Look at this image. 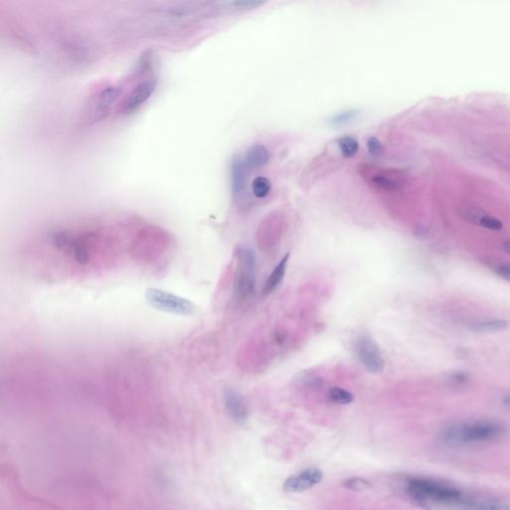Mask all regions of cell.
I'll use <instances>...</instances> for the list:
<instances>
[{"mask_svg": "<svg viewBox=\"0 0 510 510\" xmlns=\"http://www.w3.org/2000/svg\"><path fill=\"white\" fill-rule=\"evenodd\" d=\"M289 253L283 256L278 264L276 265L275 269L271 272V276L267 279L264 287H263L264 294H269L273 292L279 287L282 279L284 278L285 272H287V263L289 262Z\"/></svg>", "mask_w": 510, "mask_h": 510, "instance_id": "obj_15", "label": "cell"}, {"mask_svg": "<svg viewBox=\"0 0 510 510\" xmlns=\"http://www.w3.org/2000/svg\"><path fill=\"white\" fill-rule=\"evenodd\" d=\"M371 171V169H369ZM370 185L377 191L380 192H395L399 189L400 182L394 177L392 173L385 170H373L368 176Z\"/></svg>", "mask_w": 510, "mask_h": 510, "instance_id": "obj_13", "label": "cell"}, {"mask_svg": "<svg viewBox=\"0 0 510 510\" xmlns=\"http://www.w3.org/2000/svg\"><path fill=\"white\" fill-rule=\"evenodd\" d=\"M407 489L418 502L450 505L463 510L466 509L472 495L445 482L425 477H413L409 479Z\"/></svg>", "mask_w": 510, "mask_h": 510, "instance_id": "obj_2", "label": "cell"}, {"mask_svg": "<svg viewBox=\"0 0 510 510\" xmlns=\"http://www.w3.org/2000/svg\"><path fill=\"white\" fill-rule=\"evenodd\" d=\"M357 357L368 371L380 374L385 369V361L378 345L369 336L358 338L355 344Z\"/></svg>", "mask_w": 510, "mask_h": 510, "instance_id": "obj_7", "label": "cell"}, {"mask_svg": "<svg viewBox=\"0 0 510 510\" xmlns=\"http://www.w3.org/2000/svg\"><path fill=\"white\" fill-rule=\"evenodd\" d=\"M271 161V153L269 148L262 144H256L246 151L244 158V164L248 169H260L266 166Z\"/></svg>", "mask_w": 510, "mask_h": 510, "instance_id": "obj_14", "label": "cell"}, {"mask_svg": "<svg viewBox=\"0 0 510 510\" xmlns=\"http://www.w3.org/2000/svg\"><path fill=\"white\" fill-rule=\"evenodd\" d=\"M239 267L235 292L237 298L246 300L253 296L255 290L256 256L253 249L248 248L241 249Z\"/></svg>", "mask_w": 510, "mask_h": 510, "instance_id": "obj_5", "label": "cell"}, {"mask_svg": "<svg viewBox=\"0 0 510 510\" xmlns=\"http://www.w3.org/2000/svg\"><path fill=\"white\" fill-rule=\"evenodd\" d=\"M125 84L109 83L103 86L91 96L84 111V122L94 124L104 120L109 115L114 105L125 93Z\"/></svg>", "mask_w": 510, "mask_h": 510, "instance_id": "obj_3", "label": "cell"}, {"mask_svg": "<svg viewBox=\"0 0 510 510\" xmlns=\"http://www.w3.org/2000/svg\"><path fill=\"white\" fill-rule=\"evenodd\" d=\"M359 116V111L357 110H347V111L341 112L336 114L335 116L330 119V125L333 127H342V126L348 125L350 123L356 120Z\"/></svg>", "mask_w": 510, "mask_h": 510, "instance_id": "obj_19", "label": "cell"}, {"mask_svg": "<svg viewBox=\"0 0 510 510\" xmlns=\"http://www.w3.org/2000/svg\"><path fill=\"white\" fill-rule=\"evenodd\" d=\"M507 433V425L502 422L477 420L448 425L441 433V439L450 445H477L500 440Z\"/></svg>", "mask_w": 510, "mask_h": 510, "instance_id": "obj_1", "label": "cell"}, {"mask_svg": "<svg viewBox=\"0 0 510 510\" xmlns=\"http://www.w3.org/2000/svg\"><path fill=\"white\" fill-rule=\"evenodd\" d=\"M367 148L369 154L374 158H378L383 154L384 147L382 142L376 137H370L367 141Z\"/></svg>", "mask_w": 510, "mask_h": 510, "instance_id": "obj_22", "label": "cell"}, {"mask_svg": "<svg viewBox=\"0 0 510 510\" xmlns=\"http://www.w3.org/2000/svg\"><path fill=\"white\" fill-rule=\"evenodd\" d=\"M157 78L151 76L139 80L119 102L117 113L121 115H132L136 113L152 98L157 90Z\"/></svg>", "mask_w": 510, "mask_h": 510, "instance_id": "obj_6", "label": "cell"}, {"mask_svg": "<svg viewBox=\"0 0 510 510\" xmlns=\"http://www.w3.org/2000/svg\"><path fill=\"white\" fill-rule=\"evenodd\" d=\"M343 486L346 488L351 489V491H363L371 488L372 484L368 480L360 479V477H350V479H345Z\"/></svg>", "mask_w": 510, "mask_h": 510, "instance_id": "obj_21", "label": "cell"}, {"mask_svg": "<svg viewBox=\"0 0 510 510\" xmlns=\"http://www.w3.org/2000/svg\"><path fill=\"white\" fill-rule=\"evenodd\" d=\"M450 381L454 385H466L470 381V376L468 373L463 371L452 372L448 377Z\"/></svg>", "mask_w": 510, "mask_h": 510, "instance_id": "obj_24", "label": "cell"}, {"mask_svg": "<svg viewBox=\"0 0 510 510\" xmlns=\"http://www.w3.org/2000/svg\"><path fill=\"white\" fill-rule=\"evenodd\" d=\"M502 404L510 409V394L505 395L502 399Z\"/></svg>", "mask_w": 510, "mask_h": 510, "instance_id": "obj_25", "label": "cell"}, {"mask_svg": "<svg viewBox=\"0 0 510 510\" xmlns=\"http://www.w3.org/2000/svg\"><path fill=\"white\" fill-rule=\"evenodd\" d=\"M509 327V322L503 319L480 320L470 326V330L479 333L500 332Z\"/></svg>", "mask_w": 510, "mask_h": 510, "instance_id": "obj_16", "label": "cell"}, {"mask_svg": "<svg viewBox=\"0 0 510 510\" xmlns=\"http://www.w3.org/2000/svg\"><path fill=\"white\" fill-rule=\"evenodd\" d=\"M145 296L146 300L153 308L162 312L180 316H192L196 312V307L193 302L164 290L150 288L146 292Z\"/></svg>", "mask_w": 510, "mask_h": 510, "instance_id": "obj_4", "label": "cell"}, {"mask_svg": "<svg viewBox=\"0 0 510 510\" xmlns=\"http://www.w3.org/2000/svg\"><path fill=\"white\" fill-rule=\"evenodd\" d=\"M323 479V473L318 468H308L291 475L285 480L283 488L287 493H302L317 486Z\"/></svg>", "mask_w": 510, "mask_h": 510, "instance_id": "obj_8", "label": "cell"}, {"mask_svg": "<svg viewBox=\"0 0 510 510\" xmlns=\"http://www.w3.org/2000/svg\"><path fill=\"white\" fill-rule=\"evenodd\" d=\"M503 249H504L505 253L510 255V239L505 240V241L503 242Z\"/></svg>", "mask_w": 510, "mask_h": 510, "instance_id": "obj_26", "label": "cell"}, {"mask_svg": "<svg viewBox=\"0 0 510 510\" xmlns=\"http://www.w3.org/2000/svg\"><path fill=\"white\" fill-rule=\"evenodd\" d=\"M493 271L500 278L510 282V262H498L493 265Z\"/></svg>", "mask_w": 510, "mask_h": 510, "instance_id": "obj_23", "label": "cell"}, {"mask_svg": "<svg viewBox=\"0 0 510 510\" xmlns=\"http://www.w3.org/2000/svg\"><path fill=\"white\" fill-rule=\"evenodd\" d=\"M464 510H510L509 502L495 496L473 495Z\"/></svg>", "mask_w": 510, "mask_h": 510, "instance_id": "obj_12", "label": "cell"}, {"mask_svg": "<svg viewBox=\"0 0 510 510\" xmlns=\"http://www.w3.org/2000/svg\"><path fill=\"white\" fill-rule=\"evenodd\" d=\"M329 399L335 404L348 405L353 402L354 397L348 391L339 388V386H335L329 391Z\"/></svg>", "mask_w": 510, "mask_h": 510, "instance_id": "obj_20", "label": "cell"}, {"mask_svg": "<svg viewBox=\"0 0 510 510\" xmlns=\"http://www.w3.org/2000/svg\"><path fill=\"white\" fill-rule=\"evenodd\" d=\"M463 217L466 221H470L475 226H482L486 230H493V232H500L503 228V223L496 217L486 214L484 210L479 207H464L461 212Z\"/></svg>", "mask_w": 510, "mask_h": 510, "instance_id": "obj_11", "label": "cell"}, {"mask_svg": "<svg viewBox=\"0 0 510 510\" xmlns=\"http://www.w3.org/2000/svg\"><path fill=\"white\" fill-rule=\"evenodd\" d=\"M338 147L340 148L341 154L345 159H350L358 154L360 150L358 139L351 136H344L338 139Z\"/></svg>", "mask_w": 510, "mask_h": 510, "instance_id": "obj_17", "label": "cell"}, {"mask_svg": "<svg viewBox=\"0 0 510 510\" xmlns=\"http://www.w3.org/2000/svg\"><path fill=\"white\" fill-rule=\"evenodd\" d=\"M251 191L256 198H264L271 194V182L269 178L257 177L253 180Z\"/></svg>", "mask_w": 510, "mask_h": 510, "instance_id": "obj_18", "label": "cell"}, {"mask_svg": "<svg viewBox=\"0 0 510 510\" xmlns=\"http://www.w3.org/2000/svg\"><path fill=\"white\" fill-rule=\"evenodd\" d=\"M248 167L244 160L235 157L230 164V178H232V192L237 200L242 198L248 189Z\"/></svg>", "mask_w": 510, "mask_h": 510, "instance_id": "obj_10", "label": "cell"}, {"mask_svg": "<svg viewBox=\"0 0 510 510\" xmlns=\"http://www.w3.org/2000/svg\"><path fill=\"white\" fill-rule=\"evenodd\" d=\"M223 402L230 417L237 424L244 425L248 420V413L246 402L241 396L232 386H226L223 390Z\"/></svg>", "mask_w": 510, "mask_h": 510, "instance_id": "obj_9", "label": "cell"}]
</instances>
